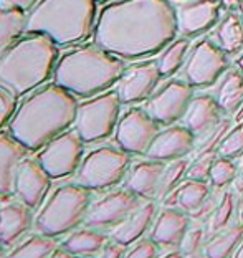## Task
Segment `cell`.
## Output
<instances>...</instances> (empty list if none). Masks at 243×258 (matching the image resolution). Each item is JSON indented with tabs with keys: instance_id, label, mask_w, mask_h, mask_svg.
<instances>
[{
	"instance_id": "cell-46",
	"label": "cell",
	"mask_w": 243,
	"mask_h": 258,
	"mask_svg": "<svg viewBox=\"0 0 243 258\" xmlns=\"http://www.w3.org/2000/svg\"><path fill=\"white\" fill-rule=\"evenodd\" d=\"M236 215H238V222H241V224H243V199L240 201L238 207H236Z\"/></svg>"
},
{
	"instance_id": "cell-41",
	"label": "cell",
	"mask_w": 243,
	"mask_h": 258,
	"mask_svg": "<svg viewBox=\"0 0 243 258\" xmlns=\"http://www.w3.org/2000/svg\"><path fill=\"white\" fill-rule=\"evenodd\" d=\"M40 2V0H0V7L7 9V10H23L28 12L32 7H35Z\"/></svg>"
},
{
	"instance_id": "cell-28",
	"label": "cell",
	"mask_w": 243,
	"mask_h": 258,
	"mask_svg": "<svg viewBox=\"0 0 243 258\" xmlns=\"http://www.w3.org/2000/svg\"><path fill=\"white\" fill-rule=\"evenodd\" d=\"M243 242V224L232 222L222 230L212 233L204 245L205 258H230Z\"/></svg>"
},
{
	"instance_id": "cell-53",
	"label": "cell",
	"mask_w": 243,
	"mask_h": 258,
	"mask_svg": "<svg viewBox=\"0 0 243 258\" xmlns=\"http://www.w3.org/2000/svg\"><path fill=\"white\" fill-rule=\"evenodd\" d=\"M96 2H104V0H96Z\"/></svg>"
},
{
	"instance_id": "cell-20",
	"label": "cell",
	"mask_w": 243,
	"mask_h": 258,
	"mask_svg": "<svg viewBox=\"0 0 243 258\" xmlns=\"http://www.w3.org/2000/svg\"><path fill=\"white\" fill-rule=\"evenodd\" d=\"M191 222L192 219L187 212L164 205V209L159 210L156 215L149 237L159 245V248L175 250L179 248L180 240L186 235Z\"/></svg>"
},
{
	"instance_id": "cell-50",
	"label": "cell",
	"mask_w": 243,
	"mask_h": 258,
	"mask_svg": "<svg viewBox=\"0 0 243 258\" xmlns=\"http://www.w3.org/2000/svg\"><path fill=\"white\" fill-rule=\"evenodd\" d=\"M240 17H241V20H243V0H241V5H240Z\"/></svg>"
},
{
	"instance_id": "cell-8",
	"label": "cell",
	"mask_w": 243,
	"mask_h": 258,
	"mask_svg": "<svg viewBox=\"0 0 243 258\" xmlns=\"http://www.w3.org/2000/svg\"><path fill=\"white\" fill-rule=\"evenodd\" d=\"M121 99L116 91L101 93L81 103L76 114L75 129L85 143H98L116 131L121 119Z\"/></svg>"
},
{
	"instance_id": "cell-45",
	"label": "cell",
	"mask_w": 243,
	"mask_h": 258,
	"mask_svg": "<svg viewBox=\"0 0 243 258\" xmlns=\"http://www.w3.org/2000/svg\"><path fill=\"white\" fill-rule=\"evenodd\" d=\"M159 258H186V256H184L180 251L175 248V250H169L167 253H164L162 256H159Z\"/></svg>"
},
{
	"instance_id": "cell-21",
	"label": "cell",
	"mask_w": 243,
	"mask_h": 258,
	"mask_svg": "<svg viewBox=\"0 0 243 258\" xmlns=\"http://www.w3.org/2000/svg\"><path fill=\"white\" fill-rule=\"evenodd\" d=\"M28 149L17 138L0 131V197L15 192V177Z\"/></svg>"
},
{
	"instance_id": "cell-12",
	"label": "cell",
	"mask_w": 243,
	"mask_h": 258,
	"mask_svg": "<svg viewBox=\"0 0 243 258\" xmlns=\"http://www.w3.org/2000/svg\"><path fill=\"white\" fill-rule=\"evenodd\" d=\"M142 201L144 199L138 197L126 187L109 190L101 199L91 204L85 225L99 228V230H112L117 225H121L139 207Z\"/></svg>"
},
{
	"instance_id": "cell-30",
	"label": "cell",
	"mask_w": 243,
	"mask_h": 258,
	"mask_svg": "<svg viewBox=\"0 0 243 258\" xmlns=\"http://www.w3.org/2000/svg\"><path fill=\"white\" fill-rule=\"evenodd\" d=\"M60 245L55 237L43 235V233H33L17 243L5 258H50Z\"/></svg>"
},
{
	"instance_id": "cell-11",
	"label": "cell",
	"mask_w": 243,
	"mask_h": 258,
	"mask_svg": "<svg viewBox=\"0 0 243 258\" xmlns=\"http://www.w3.org/2000/svg\"><path fill=\"white\" fill-rule=\"evenodd\" d=\"M161 124L144 108H131L121 116L114 131L116 144L131 156H146Z\"/></svg>"
},
{
	"instance_id": "cell-27",
	"label": "cell",
	"mask_w": 243,
	"mask_h": 258,
	"mask_svg": "<svg viewBox=\"0 0 243 258\" xmlns=\"http://www.w3.org/2000/svg\"><path fill=\"white\" fill-rule=\"evenodd\" d=\"M108 240L109 237L103 230L86 225V227H78L76 230L68 233L67 238L62 242V247L65 250H68L71 255L96 258Z\"/></svg>"
},
{
	"instance_id": "cell-39",
	"label": "cell",
	"mask_w": 243,
	"mask_h": 258,
	"mask_svg": "<svg viewBox=\"0 0 243 258\" xmlns=\"http://www.w3.org/2000/svg\"><path fill=\"white\" fill-rule=\"evenodd\" d=\"M17 98L10 90L0 85V127L5 126L14 118L17 111Z\"/></svg>"
},
{
	"instance_id": "cell-40",
	"label": "cell",
	"mask_w": 243,
	"mask_h": 258,
	"mask_svg": "<svg viewBox=\"0 0 243 258\" xmlns=\"http://www.w3.org/2000/svg\"><path fill=\"white\" fill-rule=\"evenodd\" d=\"M126 248L124 245L114 242V240H108L106 245L103 247V250L99 251L96 258H124V253H126Z\"/></svg>"
},
{
	"instance_id": "cell-51",
	"label": "cell",
	"mask_w": 243,
	"mask_h": 258,
	"mask_svg": "<svg viewBox=\"0 0 243 258\" xmlns=\"http://www.w3.org/2000/svg\"><path fill=\"white\" fill-rule=\"evenodd\" d=\"M73 258H93V256H81V255H75Z\"/></svg>"
},
{
	"instance_id": "cell-2",
	"label": "cell",
	"mask_w": 243,
	"mask_h": 258,
	"mask_svg": "<svg viewBox=\"0 0 243 258\" xmlns=\"http://www.w3.org/2000/svg\"><path fill=\"white\" fill-rule=\"evenodd\" d=\"M80 103L56 83L43 86L20 104L9 122V131L28 151H41L46 144L75 124Z\"/></svg>"
},
{
	"instance_id": "cell-7",
	"label": "cell",
	"mask_w": 243,
	"mask_h": 258,
	"mask_svg": "<svg viewBox=\"0 0 243 258\" xmlns=\"http://www.w3.org/2000/svg\"><path fill=\"white\" fill-rule=\"evenodd\" d=\"M129 167L131 154L123 151L119 146H99L85 156L73 182L86 187L91 192L106 190L126 179Z\"/></svg>"
},
{
	"instance_id": "cell-29",
	"label": "cell",
	"mask_w": 243,
	"mask_h": 258,
	"mask_svg": "<svg viewBox=\"0 0 243 258\" xmlns=\"http://www.w3.org/2000/svg\"><path fill=\"white\" fill-rule=\"evenodd\" d=\"M27 12L0 7V60L25 35Z\"/></svg>"
},
{
	"instance_id": "cell-37",
	"label": "cell",
	"mask_w": 243,
	"mask_h": 258,
	"mask_svg": "<svg viewBox=\"0 0 243 258\" xmlns=\"http://www.w3.org/2000/svg\"><path fill=\"white\" fill-rule=\"evenodd\" d=\"M217 152H202V154H195V159L192 162H189L186 179L192 180H202V182H209L210 171L213 166V161L217 159Z\"/></svg>"
},
{
	"instance_id": "cell-19",
	"label": "cell",
	"mask_w": 243,
	"mask_h": 258,
	"mask_svg": "<svg viewBox=\"0 0 243 258\" xmlns=\"http://www.w3.org/2000/svg\"><path fill=\"white\" fill-rule=\"evenodd\" d=\"M35 217L33 209L20 199L0 202V240L5 247L15 245L30 232L35 227Z\"/></svg>"
},
{
	"instance_id": "cell-38",
	"label": "cell",
	"mask_w": 243,
	"mask_h": 258,
	"mask_svg": "<svg viewBox=\"0 0 243 258\" xmlns=\"http://www.w3.org/2000/svg\"><path fill=\"white\" fill-rule=\"evenodd\" d=\"M124 258H159V245L151 237H142L129 245Z\"/></svg>"
},
{
	"instance_id": "cell-52",
	"label": "cell",
	"mask_w": 243,
	"mask_h": 258,
	"mask_svg": "<svg viewBox=\"0 0 243 258\" xmlns=\"http://www.w3.org/2000/svg\"><path fill=\"white\" fill-rule=\"evenodd\" d=\"M177 2H187V0H177Z\"/></svg>"
},
{
	"instance_id": "cell-5",
	"label": "cell",
	"mask_w": 243,
	"mask_h": 258,
	"mask_svg": "<svg viewBox=\"0 0 243 258\" xmlns=\"http://www.w3.org/2000/svg\"><path fill=\"white\" fill-rule=\"evenodd\" d=\"M96 4V0H40L27 12L25 35H46L58 46L80 43L94 32Z\"/></svg>"
},
{
	"instance_id": "cell-25",
	"label": "cell",
	"mask_w": 243,
	"mask_h": 258,
	"mask_svg": "<svg viewBox=\"0 0 243 258\" xmlns=\"http://www.w3.org/2000/svg\"><path fill=\"white\" fill-rule=\"evenodd\" d=\"M213 98L217 99L218 106L225 116H233L243 106V73L238 68H228L220 80Z\"/></svg>"
},
{
	"instance_id": "cell-24",
	"label": "cell",
	"mask_w": 243,
	"mask_h": 258,
	"mask_svg": "<svg viewBox=\"0 0 243 258\" xmlns=\"http://www.w3.org/2000/svg\"><path fill=\"white\" fill-rule=\"evenodd\" d=\"M210 40L227 56L238 55L243 50V20L235 12H227L212 28Z\"/></svg>"
},
{
	"instance_id": "cell-22",
	"label": "cell",
	"mask_w": 243,
	"mask_h": 258,
	"mask_svg": "<svg viewBox=\"0 0 243 258\" xmlns=\"http://www.w3.org/2000/svg\"><path fill=\"white\" fill-rule=\"evenodd\" d=\"M157 212L159 210H157L156 201H142V204L121 225L112 228L109 233V238L124 245V247H129V245H133L134 242L141 240L151 230Z\"/></svg>"
},
{
	"instance_id": "cell-18",
	"label": "cell",
	"mask_w": 243,
	"mask_h": 258,
	"mask_svg": "<svg viewBox=\"0 0 243 258\" xmlns=\"http://www.w3.org/2000/svg\"><path fill=\"white\" fill-rule=\"evenodd\" d=\"M225 114L218 106L213 95H199L191 99L186 114L182 116L180 124L186 126L195 136V146L205 139L209 134L223 121Z\"/></svg>"
},
{
	"instance_id": "cell-31",
	"label": "cell",
	"mask_w": 243,
	"mask_h": 258,
	"mask_svg": "<svg viewBox=\"0 0 243 258\" xmlns=\"http://www.w3.org/2000/svg\"><path fill=\"white\" fill-rule=\"evenodd\" d=\"M189 51H191V42H189V38H186V37L175 38L172 43H169L165 46L156 60L162 78L179 72L184 64H186Z\"/></svg>"
},
{
	"instance_id": "cell-43",
	"label": "cell",
	"mask_w": 243,
	"mask_h": 258,
	"mask_svg": "<svg viewBox=\"0 0 243 258\" xmlns=\"http://www.w3.org/2000/svg\"><path fill=\"white\" fill-rule=\"evenodd\" d=\"M233 187H235V190L238 192V194H243V161H241V164L238 166V174H236V179H235V182H233Z\"/></svg>"
},
{
	"instance_id": "cell-9",
	"label": "cell",
	"mask_w": 243,
	"mask_h": 258,
	"mask_svg": "<svg viewBox=\"0 0 243 258\" xmlns=\"http://www.w3.org/2000/svg\"><path fill=\"white\" fill-rule=\"evenodd\" d=\"M51 179H63L78 172L85 159V141L76 129H68L50 141L37 156Z\"/></svg>"
},
{
	"instance_id": "cell-32",
	"label": "cell",
	"mask_w": 243,
	"mask_h": 258,
	"mask_svg": "<svg viewBox=\"0 0 243 258\" xmlns=\"http://www.w3.org/2000/svg\"><path fill=\"white\" fill-rule=\"evenodd\" d=\"M236 207H238V205H236L235 192L223 190L220 194V197H218V202L215 205V209H213L212 215L209 217V220H207V232H209V235L232 224Z\"/></svg>"
},
{
	"instance_id": "cell-47",
	"label": "cell",
	"mask_w": 243,
	"mask_h": 258,
	"mask_svg": "<svg viewBox=\"0 0 243 258\" xmlns=\"http://www.w3.org/2000/svg\"><path fill=\"white\" fill-rule=\"evenodd\" d=\"M236 68L243 73V50L238 53V58H236Z\"/></svg>"
},
{
	"instance_id": "cell-15",
	"label": "cell",
	"mask_w": 243,
	"mask_h": 258,
	"mask_svg": "<svg viewBox=\"0 0 243 258\" xmlns=\"http://www.w3.org/2000/svg\"><path fill=\"white\" fill-rule=\"evenodd\" d=\"M220 0H187L175 5L179 35L186 38L197 37L212 30L220 22Z\"/></svg>"
},
{
	"instance_id": "cell-13",
	"label": "cell",
	"mask_w": 243,
	"mask_h": 258,
	"mask_svg": "<svg viewBox=\"0 0 243 258\" xmlns=\"http://www.w3.org/2000/svg\"><path fill=\"white\" fill-rule=\"evenodd\" d=\"M192 98L194 86L186 80H170L147 99L144 109L161 126L177 124L186 114Z\"/></svg>"
},
{
	"instance_id": "cell-33",
	"label": "cell",
	"mask_w": 243,
	"mask_h": 258,
	"mask_svg": "<svg viewBox=\"0 0 243 258\" xmlns=\"http://www.w3.org/2000/svg\"><path fill=\"white\" fill-rule=\"evenodd\" d=\"M187 167H189L187 159H175V161L165 162L161 182H159L156 201H164L170 192H174L177 187L186 180Z\"/></svg>"
},
{
	"instance_id": "cell-23",
	"label": "cell",
	"mask_w": 243,
	"mask_h": 258,
	"mask_svg": "<svg viewBox=\"0 0 243 258\" xmlns=\"http://www.w3.org/2000/svg\"><path fill=\"white\" fill-rule=\"evenodd\" d=\"M164 167L165 162L147 159V157L136 164H131L124 187L144 201H156Z\"/></svg>"
},
{
	"instance_id": "cell-16",
	"label": "cell",
	"mask_w": 243,
	"mask_h": 258,
	"mask_svg": "<svg viewBox=\"0 0 243 258\" xmlns=\"http://www.w3.org/2000/svg\"><path fill=\"white\" fill-rule=\"evenodd\" d=\"M51 177L37 157H25L15 177V196L33 210L41 207L51 187Z\"/></svg>"
},
{
	"instance_id": "cell-14",
	"label": "cell",
	"mask_w": 243,
	"mask_h": 258,
	"mask_svg": "<svg viewBox=\"0 0 243 258\" xmlns=\"http://www.w3.org/2000/svg\"><path fill=\"white\" fill-rule=\"evenodd\" d=\"M162 75L156 61H142L124 70L116 83V93L123 104H133L149 99L161 81Z\"/></svg>"
},
{
	"instance_id": "cell-17",
	"label": "cell",
	"mask_w": 243,
	"mask_h": 258,
	"mask_svg": "<svg viewBox=\"0 0 243 258\" xmlns=\"http://www.w3.org/2000/svg\"><path fill=\"white\" fill-rule=\"evenodd\" d=\"M195 151V136L184 124H170L159 131L146 152L147 159L170 162L186 159Z\"/></svg>"
},
{
	"instance_id": "cell-1",
	"label": "cell",
	"mask_w": 243,
	"mask_h": 258,
	"mask_svg": "<svg viewBox=\"0 0 243 258\" xmlns=\"http://www.w3.org/2000/svg\"><path fill=\"white\" fill-rule=\"evenodd\" d=\"M177 35L172 0H117L99 14L93 40L121 60H138L162 51Z\"/></svg>"
},
{
	"instance_id": "cell-48",
	"label": "cell",
	"mask_w": 243,
	"mask_h": 258,
	"mask_svg": "<svg viewBox=\"0 0 243 258\" xmlns=\"http://www.w3.org/2000/svg\"><path fill=\"white\" fill-rule=\"evenodd\" d=\"M233 258H243V242H241V245H240V247H238V250L235 251Z\"/></svg>"
},
{
	"instance_id": "cell-44",
	"label": "cell",
	"mask_w": 243,
	"mask_h": 258,
	"mask_svg": "<svg viewBox=\"0 0 243 258\" xmlns=\"http://www.w3.org/2000/svg\"><path fill=\"white\" fill-rule=\"evenodd\" d=\"M73 256H75V255H71L68 250H65V248L62 247V245H60V247H58L55 251H53V255H51L50 258H73Z\"/></svg>"
},
{
	"instance_id": "cell-35",
	"label": "cell",
	"mask_w": 243,
	"mask_h": 258,
	"mask_svg": "<svg viewBox=\"0 0 243 258\" xmlns=\"http://www.w3.org/2000/svg\"><path fill=\"white\" fill-rule=\"evenodd\" d=\"M207 228L204 227L202 222H197V220H192L191 225H189L186 235L182 237L180 240V245H179V250L180 253L186 256V258H195L197 256L199 251L204 250V245L207 242Z\"/></svg>"
},
{
	"instance_id": "cell-42",
	"label": "cell",
	"mask_w": 243,
	"mask_h": 258,
	"mask_svg": "<svg viewBox=\"0 0 243 258\" xmlns=\"http://www.w3.org/2000/svg\"><path fill=\"white\" fill-rule=\"evenodd\" d=\"M220 4L225 12H236L240 9L241 0H220Z\"/></svg>"
},
{
	"instance_id": "cell-3",
	"label": "cell",
	"mask_w": 243,
	"mask_h": 258,
	"mask_svg": "<svg viewBox=\"0 0 243 258\" xmlns=\"http://www.w3.org/2000/svg\"><path fill=\"white\" fill-rule=\"evenodd\" d=\"M124 61L119 56L103 50L96 43L68 51L56 63L55 83L71 95L90 98L98 96L123 76Z\"/></svg>"
},
{
	"instance_id": "cell-4",
	"label": "cell",
	"mask_w": 243,
	"mask_h": 258,
	"mask_svg": "<svg viewBox=\"0 0 243 258\" xmlns=\"http://www.w3.org/2000/svg\"><path fill=\"white\" fill-rule=\"evenodd\" d=\"M58 45L46 35L28 33L0 60V85L15 96L37 90L55 73Z\"/></svg>"
},
{
	"instance_id": "cell-26",
	"label": "cell",
	"mask_w": 243,
	"mask_h": 258,
	"mask_svg": "<svg viewBox=\"0 0 243 258\" xmlns=\"http://www.w3.org/2000/svg\"><path fill=\"white\" fill-rule=\"evenodd\" d=\"M210 187L212 185L209 182L186 179L174 192H170L169 196L164 199L162 204L167 205V207H177L191 215L207 201V197L210 196V192H212Z\"/></svg>"
},
{
	"instance_id": "cell-36",
	"label": "cell",
	"mask_w": 243,
	"mask_h": 258,
	"mask_svg": "<svg viewBox=\"0 0 243 258\" xmlns=\"http://www.w3.org/2000/svg\"><path fill=\"white\" fill-rule=\"evenodd\" d=\"M217 154L228 159L243 157V122H236L230 127L217 148Z\"/></svg>"
},
{
	"instance_id": "cell-49",
	"label": "cell",
	"mask_w": 243,
	"mask_h": 258,
	"mask_svg": "<svg viewBox=\"0 0 243 258\" xmlns=\"http://www.w3.org/2000/svg\"><path fill=\"white\" fill-rule=\"evenodd\" d=\"M7 256V251H5V245L2 243V240H0V258H5Z\"/></svg>"
},
{
	"instance_id": "cell-34",
	"label": "cell",
	"mask_w": 243,
	"mask_h": 258,
	"mask_svg": "<svg viewBox=\"0 0 243 258\" xmlns=\"http://www.w3.org/2000/svg\"><path fill=\"white\" fill-rule=\"evenodd\" d=\"M236 174H238V164L233 159H228V157L217 156V159L213 161V166L210 171L209 184L213 189L220 190L223 187L235 182Z\"/></svg>"
},
{
	"instance_id": "cell-6",
	"label": "cell",
	"mask_w": 243,
	"mask_h": 258,
	"mask_svg": "<svg viewBox=\"0 0 243 258\" xmlns=\"http://www.w3.org/2000/svg\"><path fill=\"white\" fill-rule=\"evenodd\" d=\"M93 204L91 190L76 182L58 185L35 217L37 232L48 237H63L85 224Z\"/></svg>"
},
{
	"instance_id": "cell-10",
	"label": "cell",
	"mask_w": 243,
	"mask_h": 258,
	"mask_svg": "<svg viewBox=\"0 0 243 258\" xmlns=\"http://www.w3.org/2000/svg\"><path fill=\"white\" fill-rule=\"evenodd\" d=\"M230 68L228 56L210 38L195 43L184 64V80L194 88H209Z\"/></svg>"
}]
</instances>
